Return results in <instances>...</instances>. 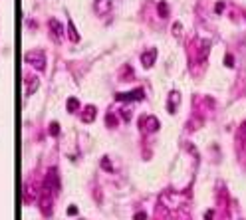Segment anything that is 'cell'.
Returning <instances> with one entry per match:
<instances>
[{
  "mask_svg": "<svg viewBox=\"0 0 246 220\" xmlns=\"http://www.w3.org/2000/svg\"><path fill=\"white\" fill-rule=\"evenodd\" d=\"M42 210H44V214L52 212V200L48 198V192H44V196H42Z\"/></svg>",
  "mask_w": 246,
  "mask_h": 220,
  "instance_id": "obj_8",
  "label": "cell"
},
{
  "mask_svg": "<svg viewBox=\"0 0 246 220\" xmlns=\"http://www.w3.org/2000/svg\"><path fill=\"white\" fill-rule=\"evenodd\" d=\"M159 14H161V18H167V16H169V6H167V2L159 4Z\"/></svg>",
  "mask_w": 246,
  "mask_h": 220,
  "instance_id": "obj_12",
  "label": "cell"
},
{
  "mask_svg": "<svg viewBox=\"0 0 246 220\" xmlns=\"http://www.w3.org/2000/svg\"><path fill=\"white\" fill-rule=\"evenodd\" d=\"M46 184H48V187L52 188L54 192H58V190H60V180H58V173H56V169H52V171L48 173V176H46Z\"/></svg>",
  "mask_w": 246,
  "mask_h": 220,
  "instance_id": "obj_2",
  "label": "cell"
},
{
  "mask_svg": "<svg viewBox=\"0 0 246 220\" xmlns=\"http://www.w3.org/2000/svg\"><path fill=\"white\" fill-rule=\"evenodd\" d=\"M107 125H109V127H115V125H117V119H115V117L111 115V113L107 115Z\"/></svg>",
  "mask_w": 246,
  "mask_h": 220,
  "instance_id": "obj_15",
  "label": "cell"
},
{
  "mask_svg": "<svg viewBox=\"0 0 246 220\" xmlns=\"http://www.w3.org/2000/svg\"><path fill=\"white\" fill-rule=\"evenodd\" d=\"M212 218H214V210H208L205 214V220H212Z\"/></svg>",
  "mask_w": 246,
  "mask_h": 220,
  "instance_id": "obj_21",
  "label": "cell"
},
{
  "mask_svg": "<svg viewBox=\"0 0 246 220\" xmlns=\"http://www.w3.org/2000/svg\"><path fill=\"white\" fill-rule=\"evenodd\" d=\"M68 212L74 216V214H78V208H76V206H70V210H68Z\"/></svg>",
  "mask_w": 246,
  "mask_h": 220,
  "instance_id": "obj_23",
  "label": "cell"
},
{
  "mask_svg": "<svg viewBox=\"0 0 246 220\" xmlns=\"http://www.w3.org/2000/svg\"><path fill=\"white\" fill-rule=\"evenodd\" d=\"M214 10H216V14H220V12L224 10V2H216V6H214Z\"/></svg>",
  "mask_w": 246,
  "mask_h": 220,
  "instance_id": "obj_18",
  "label": "cell"
},
{
  "mask_svg": "<svg viewBox=\"0 0 246 220\" xmlns=\"http://www.w3.org/2000/svg\"><path fill=\"white\" fill-rule=\"evenodd\" d=\"M133 220H147V214H145V212H137L135 216H133Z\"/></svg>",
  "mask_w": 246,
  "mask_h": 220,
  "instance_id": "obj_17",
  "label": "cell"
},
{
  "mask_svg": "<svg viewBox=\"0 0 246 220\" xmlns=\"http://www.w3.org/2000/svg\"><path fill=\"white\" fill-rule=\"evenodd\" d=\"M78 109H80V101L76 99V97H70L68 99V111H78Z\"/></svg>",
  "mask_w": 246,
  "mask_h": 220,
  "instance_id": "obj_10",
  "label": "cell"
},
{
  "mask_svg": "<svg viewBox=\"0 0 246 220\" xmlns=\"http://www.w3.org/2000/svg\"><path fill=\"white\" fill-rule=\"evenodd\" d=\"M181 28H183V26H181L179 22H177V24H173V32H175V34H181Z\"/></svg>",
  "mask_w": 246,
  "mask_h": 220,
  "instance_id": "obj_20",
  "label": "cell"
},
{
  "mask_svg": "<svg viewBox=\"0 0 246 220\" xmlns=\"http://www.w3.org/2000/svg\"><path fill=\"white\" fill-rule=\"evenodd\" d=\"M224 66L234 67V58H232V54H226V56H224Z\"/></svg>",
  "mask_w": 246,
  "mask_h": 220,
  "instance_id": "obj_13",
  "label": "cell"
},
{
  "mask_svg": "<svg viewBox=\"0 0 246 220\" xmlns=\"http://www.w3.org/2000/svg\"><path fill=\"white\" fill-rule=\"evenodd\" d=\"M179 103V93H171V97H169V105H167V109H169V113H175V105Z\"/></svg>",
  "mask_w": 246,
  "mask_h": 220,
  "instance_id": "obj_9",
  "label": "cell"
},
{
  "mask_svg": "<svg viewBox=\"0 0 246 220\" xmlns=\"http://www.w3.org/2000/svg\"><path fill=\"white\" fill-rule=\"evenodd\" d=\"M50 133H52L54 137H56V135H60V125H58L56 121H54V123L50 125Z\"/></svg>",
  "mask_w": 246,
  "mask_h": 220,
  "instance_id": "obj_14",
  "label": "cell"
},
{
  "mask_svg": "<svg viewBox=\"0 0 246 220\" xmlns=\"http://www.w3.org/2000/svg\"><path fill=\"white\" fill-rule=\"evenodd\" d=\"M155 58H157V50L155 48H151V50H147V52L141 56V62H143V66L145 67H151L153 63H155Z\"/></svg>",
  "mask_w": 246,
  "mask_h": 220,
  "instance_id": "obj_4",
  "label": "cell"
},
{
  "mask_svg": "<svg viewBox=\"0 0 246 220\" xmlns=\"http://www.w3.org/2000/svg\"><path fill=\"white\" fill-rule=\"evenodd\" d=\"M95 113H97V111H95L93 105H87V107L83 109V113H81V121H83V123H91V121L95 119Z\"/></svg>",
  "mask_w": 246,
  "mask_h": 220,
  "instance_id": "obj_5",
  "label": "cell"
},
{
  "mask_svg": "<svg viewBox=\"0 0 246 220\" xmlns=\"http://www.w3.org/2000/svg\"><path fill=\"white\" fill-rule=\"evenodd\" d=\"M141 123L147 127V131H149V133H155V131L161 127V125H159V119H157V117H147V119H143Z\"/></svg>",
  "mask_w": 246,
  "mask_h": 220,
  "instance_id": "obj_6",
  "label": "cell"
},
{
  "mask_svg": "<svg viewBox=\"0 0 246 220\" xmlns=\"http://www.w3.org/2000/svg\"><path fill=\"white\" fill-rule=\"evenodd\" d=\"M242 139H246V123H242V127H240V141Z\"/></svg>",
  "mask_w": 246,
  "mask_h": 220,
  "instance_id": "obj_19",
  "label": "cell"
},
{
  "mask_svg": "<svg viewBox=\"0 0 246 220\" xmlns=\"http://www.w3.org/2000/svg\"><path fill=\"white\" fill-rule=\"evenodd\" d=\"M68 32H70V38H72L74 42H78V40H80V36H78L76 28H74V24H72V20H70V22H68Z\"/></svg>",
  "mask_w": 246,
  "mask_h": 220,
  "instance_id": "obj_11",
  "label": "cell"
},
{
  "mask_svg": "<svg viewBox=\"0 0 246 220\" xmlns=\"http://www.w3.org/2000/svg\"><path fill=\"white\" fill-rule=\"evenodd\" d=\"M117 101H133V99H143V89H135L131 93H117L115 95Z\"/></svg>",
  "mask_w": 246,
  "mask_h": 220,
  "instance_id": "obj_3",
  "label": "cell"
},
{
  "mask_svg": "<svg viewBox=\"0 0 246 220\" xmlns=\"http://www.w3.org/2000/svg\"><path fill=\"white\" fill-rule=\"evenodd\" d=\"M26 62L32 63V66H36L38 70H44V63H46V58L42 52H30L26 54Z\"/></svg>",
  "mask_w": 246,
  "mask_h": 220,
  "instance_id": "obj_1",
  "label": "cell"
},
{
  "mask_svg": "<svg viewBox=\"0 0 246 220\" xmlns=\"http://www.w3.org/2000/svg\"><path fill=\"white\" fill-rule=\"evenodd\" d=\"M50 28H52L54 36H56L58 40H62V36H64V28H62V24L58 22V20H50Z\"/></svg>",
  "mask_w": 246,
  "mask_h": 220,
  "instance_id": "obj_7",
  "label": "cell"
},
{
  "mask_svg": "<svg viewBox=\"0 0 246 220\" xmlns=\"http://www.w3.org/2000/svg\"><path fill=\"white\" fill-rule=\"evenodd\" d=\"M121 115H123V119H125V121H129V119H131V113H129V111H123Z\"/></svg>",
  "mask_w": 246,
  "mask_h": 220,
  "instance_id": "obj_22",
  "label": "cell"
},
{
  "mask_svg": "<svg viewBox=\"0 0 246 220\" xmlns=\"http://www.w3.org/2000/svg\"><path fill=\"white\" fill-rule=\"evenodd\" d=\"M101 167L105 169V171H113V167H111V163H109L107 159H103V161H101Z\"/></svg>",
  "mask_w": 246,
  "mask_h": 220,
  "instance_id": "obj_16",
  "label": "cell"
},
{
  "mask_svg": "<svg viewBox=\"0 0 246 220\" xmlns=\"http://www.w3.org/2000/svg\"><path fill=\"white\" fill-rule=\"evenodd\" d=\"M240 143H242V149L246 151V139H242V141H240Z\"/></svg>",
  "mask_w": 246,
  "mask_h": 220,
  "instance_id": "obj_24",
  "label": "cell"
}]
</instances>
